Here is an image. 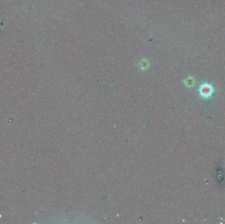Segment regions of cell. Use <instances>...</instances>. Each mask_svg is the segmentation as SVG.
Here are the masks:
<instances>
[{
	"mask_svg": "<svg viewBox=\"0 0 225 224\" xmlns=\"http://www.w3.org/2000/svg\"><path fill=\"white\" fill-rule=\"evenodd\" d=\"M215 89L210 83H203L201 84L199 88V93L201 97L204 99L210 98L213 93H214Z\"/></svg>",
	"mask_w": 225,
	"mask_h": 224,
	"instance_id": "obj_1",
	"label": "cell"
},
{
	"mask_svg": "<svg viewBox=\"0 0 225 224\" xmlns=\"http://www.w3.org/2000/svg\"><path fill=\"white\" fill-rule=\"evenodd\" d=\"M184 83H185L186 86H187L188 87H191L195 85V80L193 79L192 77H188L185 79Z\"/></svg>",
	"mask_w": 225,
	"mask_h": 224,
	"instance_id": "obj_2",
	"label": "cell"
}]
</instances>
